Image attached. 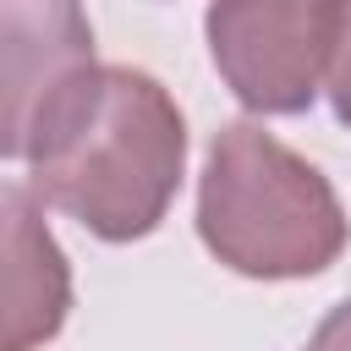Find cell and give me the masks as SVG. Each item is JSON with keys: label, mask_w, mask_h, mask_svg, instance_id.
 Here are the masks:
<instances>
[{"label": "cell", "mask_w": 351, "mask_h": 351, "mask_svg": "<svg viewBox=\"0 0 351 351\" xmlns=\"http://www.w3.org/2000/svg\"><path fill=\"white\" fill-rule=\"evenodd\" d=\"M71 307V269L38 203L0 186V351H38Z\"/></svg>", "instance_id": "obj_5"}, {"label": "cell", "mask_w": 351, "mask_h": 351, "mask_svg": "<svg viewBox=\"0 0 351 351\" xmlns=\"http://www.w3.org/2000/svg\"><path fill=\"white\" fill-rule=\"evenodd\" d=\"M329 93H335V110L340 121L351 126V0H340V16H335V44H329Z\"/></svg>", "instance_id": "obj_6"}, {"label": "cell", "mask_w": 351, "mask_h": 351, "mask_svg": "<svg viewBox=\"0 0 351 351\" xmlns=\"http://www.w3.org/2000/svg\"><path fill=\"white\" fill-rule=\"evenodd\" d=\"M197 230L219 263L258 280L318 274L346 247V214L329 181L252 121L214 137L197 192Z\"/></svg>", "instance_id": "obj_2"}, {"label": "cell", "mask_w": 351, "mask_h": 351, "mask_svg": "<svg viewBox=\"0 0 351 351\" xmlns=\"http://www.w3.org/2000/svg\"><path fill=\"white\" fill-rule=\"evenodd\" d=\"M93 60L82 0H0V159L27 154L49 93Z\"/></svg>", "instance_id": "obj_4"}, {"label": "cell", "mask_w": 351, "mask_h": 351, "mask_svg": "<svg viewBox=\"0 0 351 351\" xmlns=\"http://www.w3.org/2000/svg\"><path fill=\"white\" fill-rule=\"evenodd\" d=\"M33 192L104 241L148 236L181 181L186 126L176 99L132 66L71 71L27 137Z\"/></svg>", "instance_id": "obj_1"}, {"label": "cell", "mask_w": 351, "mask_h": 351, "mask_svg": "<svg viewBox=\"0 0 351 351\" xmlns=\"http://www.w3.org/2000/svg\"><path fill=\"white\" fill-rule=\"evenodd\" d=\"M340 0H214L208 49L247 110H307L329 66Z\"/></svg>", "instance_id": "obj_3"}, {"label": "cell", "mask_w": 351, "mask_h": 351, "mask_svg": "<svg viewBox=\"0 0 351 351\" xmlns=\"http://www.w3.org/2000/svg\"><path fill=\"white\" fill-rule=\"evenodd\" d=\"M307 351H351V302L335 307V313L318 324V335L307 340Z\"/></svg>", "instance_id": "obj_7"}]
</instances>
